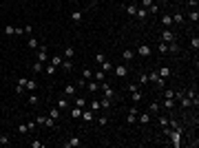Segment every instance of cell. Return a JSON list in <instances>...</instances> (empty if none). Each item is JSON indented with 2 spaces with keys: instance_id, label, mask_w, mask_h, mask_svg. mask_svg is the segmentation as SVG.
<instances>
[{
  "instance_id": "cell-1",
  "label": "cell",
  "mask_w": 199,
  "mask_h": 148,
  "mask_svg": "<svg viewBox=\"0 0 199 148\" xmlns=\"http://www.w3.org/2000/svg\"><path fill=\"white\" fill-rule=\"evenodd\" d=\"M162 42H175V33L170 27H164V31H162Z\"/></svg>"
},
{
  "instance_id": "cell-2",
  "label": "cell",
  "mask_w": 199,
  "mask_h": 148,
  "mask_svg": "<svg viewBox=\"0 0 199 148\" xmlns=\"http://www.w3.org/2000/svg\"><path fill=\"white\" fill-rule=\"evenodd\" d=\"M47 60H49L47 47H44V44H40V47H38V62H42V64H44V62H47Z\"/></svg>"
},
{
  "instance_id": "cell-3",
  "label": "cell",
  "mask_w": 199,
  "mask_h": 148,
  "mask_svg": "<svg viewBox=\"0 0 199 148\" xmlns=\"http://www.w3.org/2000/svg\"><path fill=\"white\" fill-rule=\"evenodd\" d=\"M113 73H115L117 77H126L128 75V69L124 64H117V66H113Z\"/></svg>"
},
{
  "instance_id": "cell-4",
  "label": "cell",
  "mask_w": 199,
  "mask_h": 148,
  "mask_svg": "<svg viewBox=\"0 0 199 148\" xmlns=\"http://www.w3.org/2000/svg\"><path fill=\"white\" fill-rule=\"evenodd\" d=\"M55 106H58L60 111H64V109H71V102H69V97H64V95H62V97L55 102Z\"/></svg>"
},
{
  "instance_id": "cell-5",
  "label": "cell",
  "mask_w": 199,
  "mask_h": 148,
  "mask_svg": "<svg viewBox=\"0 0 199 148\" xmlns=\"http://www.w3.org/2000/svg\"><path fill=\"white\" fill-rule=\"evenodd\" d=\"M62 95H64V97H75V95H78V89L73 86V84H66V86H64V93H62Z\"/></svg>"
},
{
  "instance_id": "cell-6",
  "label": "cell",
  "mask_w": 199,
  "mask_h": 148,
  "mask_svg": "<svg viewBox=\"0 0 199 148\" xmlns=\"http://www.w3.org/2000/svg\"><path fill=\"white\" fill-rule=\"evenodd\" d=\"M151 117H153V115H151L148 111H144V113H137V122H139V124H148V122H151Z\"/></svg>"
},
{
  "instance_id": "cell-7",
  "label": "cell",
  "mask_w": 199,
  "mask_h": 148,
  "mask_svg": "<svg viewBox=\"0 0 199 148\" xmlns=\"http://www.w3.org/2000/svg\"><path fill=\"white\" fill-rule=\"evenodd\" d=\"M73 106L84 109V106H86V97H84V95H75V97H73Z\"/></svg>"
},
{
  "instance_id": "cell-8",
  "label": "cell",
  "mask_w": 199,
  "mask_h": 148,
  "mask_svg": "<svg viewBox=\"0 0 199 148\" xmlns=\"http://www.w3.org/2000/svg\"><path fill=\"white\" fill-rule=\"evenodd\" d=\"M137 53L142 55V58H148V55H151V47H148V44H139V47H137Z\"/></svg>"
},
{
  "instance_id": "cell-9",
  "label": "cell",
  "mask_w": 199,
  "mask_h": 148,
  "mask_svg": "<svg viewBox=\"0 0 199 148\" xmlns=\"http://www.w3.org/2000/svg\"><path fill=\"white\" fill-rule=\"evenodd\" d=\"M82 119H84V122H86V124H91V122H93V119H95V115H93V111H84L82 109Z\"/></svg>"
},
{
  "instance_id": "cell-10",
  "label": "cell",
  "mask_w": 199,
  "mask_h": 148,
  "mask_svg": "<svg viewBox=\"0 0 199 148\" xmlns=\"http://www.w3.org/2000/svg\"><path fill=\"white\" fill-rule=\"evenodd\" d=\"M142 97H144V93H142L139 89H137V91H133V93H130V100H133V104H139V102H142Z\"/></svg>"
},
{
  "instance_id": "cell-11",
  "label": "cell",
  "mask_w": 199,
  "mask_h": 148,
  "mask_svg": "<svg viewBox=\"0 0 199 148\" xmlns=\"http://www.w3.org/2000/svg\"><path fill=\"white\" fill-rule=\"evenodd\" d=\"M73 55H75V51H73V47H66L64 51H62V58H64V60H73Z\"/></svg>"
},
{
  "instance_id": "cell-12",
  "label": "cell",
  "mask_w": 199,
  "mask_h": 148,
  "mask_svg": "<svg viewBox=\"0 0 199 148\" xmlns=\"http://www.w3.org/2000/svg\"><path fill=\"white\" fill-rule=\"evenodd\" d=\"M157 73H159V77H164V80H168L170 75H173V71H170L168 66H162V69H159Z\"/></svg>"
},
{
  "instance_id": "cell-13",
  "label": "cell",
  "mask_w": 199,
  "mask_h": 148,
  "mask_svg": "<svg viewBox=\"0 0 199 148\" xmlns=\"http://www.w3.org/2000/svg\"><path fill=\"white\" fill-rule=\"evenodd\" d=\"M135 16H137L139 20H146V18H148V9H146V7H139V9H137V13H135Z\"/></svg>"
},
{
  "instance_id": "cell-14",
  "label": "cell",
  "mask_w": 199,
  "mask_h": 148,
  "mask_svg": "<svg viewBox=\"0 0 199 148\" xmlns=\"http://www.w3.org/2000/svg\"><path fill=\"white\" fill-rule=\"evenodd\" d=\"M148 113H151V115H159V104H157V102H151V104H148Z\"/></svg>"
},
{
  "instance_id": "cell-15",
  "label": "cell",
  "mask_w": 199,
  "mask_h": 148,
  "mask_svg": "<svg viewBox=\"0 0 199 148\" xmlns=\"http://www.w3.org/2000/svg\"><path fill=\"white\" fill-rule=\"evenodd\" d=\"M64 146H66V148H75V146H80V137H71L69 141H64Z\"/></svg>"
},
{
  "instance_id": "cell-16",
  "label": "cell",
  "mask_w": 199,
  "mask_h": 148,
  "mask_svg": "<svg viewBox=\"0 0 199 148\" xmlns=\"http://www.w3.org/2000/svg\"><path fill=\"white\" fill-rule=\"evenodd\" d=\"M49 117H53L55 122L60 119V109H58V106H51V111H49Z\"/></svg>"
},
{
  "instance_id": "cell-17",
  "label": "cell",
  "mask_w": 199,
  "mask_h": 148,
  "mask_svg": "<svg viewBox=\"0 0 199 148\" xmlns=\"http://www.w3.org/2000/svg\"><path fill=\"white\" fill-rule=\"evenodd\" d=\"M71 20H73V22H82V11H80V9L71 11Z\"/></svg>"
},
{
  "instance_id": "cell-18",
  "label": "cell",
  "mask_w": 199,
  "mask_h": 148,
  "mask_svg": "<svg viewBox=\"0 0 199 148\" xmlns=\"http://www.w3.org/2000/svg\"><path fill=\"white\" fill-rule=\"evenodd\" d=\"M122 58H124V60H126V62H130V60H133V58H135V51H130V49H124V53H122Z\"/></svg>"
},
{
  "instance_id": "cell-19",
  "label": "cell",
  "mask_w": 199,
  "mask_h": 148,
  "mask_svg": "<svg viewBox=\"0 0 199 148\" xmlns=\"http://www.w3.org/2000/svg\"><path fill=\"white\" fill-rule=\"evenodd\" d=\"M93 77H95V82H104V80H106V73L100 69V71H95V73H93Z\"/></svg>"
},
{
  "instance_id": "cell-20",
  "label": "cell",
  "mask_w": 199,
  "mask_h": 148,
  "mask_svg": "<svg viewBox=\"0 0 199 148\" xmlns=\"http://www.w3.org/2000/svg\"><path fill=\"white\" fill-rule=\"evenodd\" d=\"M162 106H164V109H175V100H170V97H164V102H162Z\"/></svg>"
},
{
  "instance_id": "cell-21",
  "label": "cell",
  "mask_w": 199,
  "mask_h": 148,
  "mask_svg": "<svg viewBox=\"0 0 199 148\" xmlns=\"http://www.w3.org/2000/svg\"><path fill=\"white\" fill-rule=\"evenodd\" d=\"M71 117L80 119V117H82V109H80V106H73V109H71Z\"/></svg>"
},
{
  "instance_id": "cell-22",
  "label": "cell",
  "mask_w": 199,
  "mask_h": 148,
  "mask_svg": "<svg viewBox=\"0 0 199 148\" xmlns=\"http://www.w3.org/2000/svg\"><path fill=\"white\" fill-rule=\"evenodd\" d=\"M126 13H128V16H135V13H137V2H130L128 7H126Z\"/></svg>"
},
{
  "instance_id": "cell-23",
  "label": "cell",
  "mask_w": 199,
  "mask_h": 148,
  "mask_svg": "<svg viewBox=\"0 0 199 148\" xmlns=\"http://www.w3.org/2000/svg\"><path fill=\"white\" fill-rule=\"evenodd\" d=\"M62 60H64L62 55H53V58H51V64H53L55 69H58V66H62Z\"/></svg>"
},
{
  "instance_id": "cell-24",
  "label": "cell",
  "mask_w": 199,
  "mask_h": 148,
  "mask_svg": "<svg viewBox=\"0 0 199 148\" xmlns=\"http://www.w3.org/2000/svg\"><path fill=\"white\" fill-rule=\"evenodd\" d=\"M162 25L164 27H173V16H162Z\"/></svg>"
},
{
  "instance_id": "cell-25",
  "label": "cell",
  "mask_w": 199,
  "mask_h": 148,
  "mask_svg": "<svg viewBox=\"0 0 199 148\" xmlns=\"http://www.w3.org/2000/svg\"><path fill=\"white\" fill-rule=\"evenodd\" d=\"M27 47H29V49H38V47H40V42H38L36 38H29V40H27Z\"/></svg>"
},
{
  "instance_id": "cell-26",
  "label": "cell",
  "mask_w": 199,
  "mask_h": 148,
  "mask_svg": "<svg viewBox=\"0 0 199 148\" xmlns=\"http://www.w3.org/2000/svg\"><path fill=\"white\" fill-rule=\"evenodd\" d=\"M137 82L144 86V84H148V73H139V77H137Z\"/></svg>"
},
{
  "instance_id": "cell-27",
  "label": "cell",
  "mask_w": 199,
  "mask_h": 148,
  "mask_svg": "<svg viewBox=\"0 0 199 148\" xmlns=\"http://www.w3.org/2000/svg\"><path fill=\"white\" fill-rule=\"evenodd\" d=\"M179 104H181V109H188V106H192V102H190V100H188V97L184 95V97L179 100Z\"/></svg>"
},
{
  "instance_id": "cell-28",
  "label": "cell",
  "mask_w": 199,
  "mask_h": 148,
  "mask_svg": "<svg viewBox=\"0 0 199 148\" xmlns=\"http://www.w3.org/2000/svg\"><path fill=\"white\" fill-rule=\"evenodd\" d=\"M111 102H113V100H109V97H102V100H100V104H102V109H106V111H109V109H111Z\"/></svg>"
},
{
  "instance_id": "cell-29",
  "label": "cell",
  "mask_w": 199,
  "mask_h": 148,
  "mask_svg": "<svg viewBox=\"0 0 199 148\" xmlns=\"http://www.w3.org/2000/svg\"><path fill=\"white\" fill-rule=\"evenodd\" d=\"M102 71H104V73H109V71H113V64H111L109 60H104V62H102Z\"/></svg>"
},
{
  "instance_id": "cell-30",
  "label": "cell",
  "mask_w": 199,
  "mask_h": 148,
  "mask_svg": "<svg viewBox=\"0 0 199 148\" xmlns=\"http://www.w3.org/2000/svg\"><path fill=\"white\" fill-rule=\"evenodd\" d=\"M18 133L20 135H27V133H29V124H18Z\"/></svg>"
},
{
  "instance_id": "cell-31",
  "label": "cell",
  "mask_w": 199,
  "mask_h": 148,
  "mask_svg": "<svg viewBox=\"0 0 199 148\" xmlns=\"http://www.w3.org/2000/svg\"><path fill=\"white\" fill-rule=\"evenodd\" d=\"M184 16H181V13H177V16H173V25H184Z\"/></svg>"
},
{
  "instance_id": "cell-32",
  "label": "cell",
  "mask_w": 199,
  "mask_h": 148,
  "mask_svg": "<svg viewBox=\"0 0 199 148\" xmlns=\"http://www.w3.org/2000/svg\"><path fill=\"white\" fill-rule=\"evenodd\" d=\"M157 80H159V73H157V71H151V73H148V82H153V84H155Z\"/></svg>"
},
{
  "instance_id": "cell-33",
  "label": "cell",
  "mask_w": 199,
  "mask_h": 148,
  "mask_svg": "<svg viewBox=\"0 0 199 148\" xmlns=\"http://www.w3.org/2000/svg\"><path fill=\"white\" fill-rule=\"evenodd\" d=\"M62 69H64V71H71V69H73V62H71V60H62Z\"/></svg>"
},
{
  "instance_id": "cell-34",
  "label": "cell",
  "mask_w": 199,
  "mask_h": 148,
  "mask_svg": "<svg viewBox=\"0 0 199 148\" xmlns=\"http://www.w3.org/2000/svg\"><path fill=\"white\" fill-rule=\"evenodd\" d=\"M89 109H91V111H100V109H102L100 100H93V102H91V106H89Z\"/></svg>"
},
{
  "instance_id": "cell-35",
  "label": "cell",
  "mask_w": 199,
  "mask_h": 148,
  "mask_svg": "<svg viewBox=\"0 0 199 148\" xmlns=\"http://www.w3.org/2000/svg\"><path fill=\"white\" fill-rule=\"evenodd\" d=\"M168 51H170V53H179V47H177V42H168Z\"/></svg>"
},
{
  "instance_id": "cell-36",
  "label": "cell",
  "mask_w": 199,
  "mask_h": 148,
  "mask_svg": "<svg viewBox=\"0 0 199 148\" xmlns=\"http://www.w3.org/2000/svg\"><path fill=\"white\" fill-rule=\"evenodd\" d=\"M44 73H47V75H53V73H55V66H53V64L49 62V64L44 66Z\"/></svg>"
},
{
  "instance_id": "cell-37",
  "label": "cell",
  "mask_w": 199,
  "mask_h": 148,
  "mask_svg": "<svg viewBox=\"0 0 199 148\" xmlns=\"http://www.w3.org/2000/svg\"><path fill=\"white\" fill-rule=\"evenodd\" d=\"M86 86H89V91H91V93H93V91H98V89H100V82H91V80H89V84H86Z\"/></svg>"
},
{
  "instance_id": "cell-38",
  "label": "cell",
  "mask_w": 199,
  "mask_h": 148,
  "mask_svg": "<svg viewBox=\"0 0 199 148\" xmlns=\"http://www.w3.org/2000/svg\"><path fill=\"white\" fill-rule=\"evenodd\" d=\"M188 18H190L192 22H197V20H199V11H197V9H192L190 13H188Z\"/></svg>"
},
{
  "instance_id": "cell-39",
  "label": "cell",
  "mask_w": 199,
  "mask_h": 148,
  "mask_svg": "<svg viewBox=\"0 0 199 148\" xmlns=\"http://www.w3.org/2000/svg\"><path fill=\"white\" fill-rule=\"evenodd\" d=\"M190 47L195 49V51L199 49V38H197V36H192V38H190Z\"/></svg>"
},
{
  "instance_id": "cell-40",
  "label": "cell",
  "mask_w": 199,
  "mask_h": 148,
  "mask_svg": "<svg viewBox=\"0 0 199 148\" xmlns=\"http://www.w3.org/2000/svg\"><path fill=\"white\" fill-rule=\"evenodd\" d=\"M82 77H84V80L89 82V80L93 77V71H91V69H84V71H82Z\"/></svg>"
},
{
  "instance_id": "cell-41",
  "label": "cell",
  "mask_w": 199,
  "mask_h": 148,
  "mask_svg": "<svg viewBox=\"0 0 199 148\" xmlns=\"http://www.w3.org/2000/svg\"><path fill=\"white\" fill-rule=\"evenodd\" d=\"M159 53H168V42H159Z\"/></svg>"
},
{
  "instance_id": "cell-42",
  "label": "cell",
  "mask_w": 199,
  "mask_h": 148,
  "mask_svg": "<svg viewBox=\"0 0 199 148\" xmlns=\"http://www.w3.org/2000/svg\"><path fill=\"white\" fill-rule=\"evenodd\" d=\"M164 97H170V100H175V91H173V89H166V91H164Z\"/></svg>"
},
{
  "instance_id": "cell-43",
  "label": "cell",
  "mask_w": 199,
  "mask_h": 148,
  "mask_svg": "<svg viewBox=\"0 0 199 148\" xmlns=\"http://www.w3.org/2000/svg\"><path fill=\"white\" fill-rule=\"evenodd\" d=\"M33 71H44V64H42V62H33Z\"/></svg>"
},
{
  "instance_id": "cell-44",
  "label": "cell",
  "mask_w": 199,
  "mask_h": 148,
  "mask_svg": "<svg viewBox=\"0 0 199 148\" xmlns=\"http://www.w3.org/2000/svg\"><path fill=\"white\" fill-rule=\"evenodd\" d=\"M4 33H7V36H13V33H16V27L7 25V27H4Z\"/></svg>"
},
{
  "instance_id": "cell-45",
  "label": "cell",
  "mask_w": 199,
  "mask_h": 148,
  "mask_svg": "<svg viewBox=\"0 0 199 148\" xmlns=\"http://www.w3.org/2000/svg\"><path fill=\"white\" fill-rule=\"evenodd\" d=\"M25 89H29V91H36V82L33 80H27V86Z\"/></svg>"
},
{
  "instance_id": "cell-46",
  "label": "cell",
  "mask_w": 199,
  "mask_h": 148,
  "mask_svg": "<svg viewBox=\"0 0 199 148\" xmlns=\"http://www.w3.org/2000/svg\"><path fill=\"white\" fill-rule=\"evenodd\" d=\"M29 104H38V95H36V93L29 95Z\"/></svg>"
},
{
  "instance_id": "cell-47",
  "label": "cell",
  "mask_w": 199,
  "mask_h": 148,
  "mask_svg": "<svg viewBox=\"0 0 199 148\" xmlns=\"http://www.w3.org/2000/svg\"><path fill=\"white\" fill-rule=\"evenodd\" d=\"M157 11H159V7H157V4H155V2H153V4H151V7H148V13H157Z\"/></svg>"
},
{
  "instance_id": "cell-48",
  "label": "cell",
  "mask_w": 199,
  "mask_h": 148,
  "mask_svg": "<svg viewBox=\"0 0 199 148\" xmlns=\"http://www.w3.org/2000/svg\"><path fill=\"white\" fill-rule=\"evenodd\" d=\"M0 144H2V146L9 144V137H7V135H0Z\"/></svg>"
},
{
  "instance_id": "cell-49",
  "label": "cell",
  "mask_w": 199,
  "mask_h": 148,
  "mask_svg": "<svg viewBox=\"0 0 199 148\" xmlns=\"http://www.w3.org/2000/svg\"><path fill=\"white\" fill-rule=\"evenodd\" d=\"M159 124H162V126H166V124H168V117H166V115H159Z\"/></svg>"
},
{
  "instance_id": "cell-50",
  "label": "cell",
  "mask_w": 199,
  "mask_h": 148,
  "mask_svg": "<svg viewBox=\"0 0 199 148\" xmlns=\"http://www.w3.org/2000/svg\"><path fill=\"white\" fill-rule=\"evenodd\" d=\"M78 86H80V89H84V86H86V80L80 77V80H78Z\"/></svg>"
},
{
  "instance_id": "cell-51",
  "label": "cell",
  "mask_w": 199,
  "mask_h": 148,
  "mask_svg": "<svg viewBox=\"0 0 199 148\" xmlns=\"http://www.w3.org/2000/svg\"><path fill=\"white\" fill-rule=\"evenodd\" d=\"M22 33H25V27H16V33H13V36H22Z\"/></svg>"
},
{
  "instance_id": "cell-52",
  "label": "cell",
  "mask_w": 199,
  "mask_h": 148,
  "mask_svg": "<svg viewBox=\"0 0 199 148\" xmlns=\"http://www.w3.org/2000/svg\"><path fill=\"white\" fill-rule=\"evenodd\" d=\"M126 89H128V93H133V91H137L139 86H137V84H128V86H126Z\"/></svg>"
},
{
  "instance_id": "cell-53",
  "label": "cell",
  "mask_w": 199,
  "mask_h": 148,
  "mask_svg": "<svg viewBox=\"0 0 199 148\" xmlns=\"http://www.w3.org/2000/svg\"><path fill=\"white\" fill-rule=\"evenodd\" d=\"M95 60H98L100 64H102V62H104V53H95Z\"/></svg>"
},
{
  "instance_id": "cell-54",
  "label": "cell",
  "mask_w": 199,
  "mask_h": 148,
  "mask_svg": "<svg viewBox=\"0 0 199 148\" xmlns=\"http://www.w3.org/2000/svg\"><path fill=\"white\" fill-rule=\"evenodd\" d=\"M188 4H190V9H197V4H199V0H188Z\"/></svg>"
},
{
  "instance_id": "cell-55",
  "label": "cell",
  "mask_w": 199,
  "mask_h": 148,
  "mask_svg": "<svg viewBox=\"0 0 199 148\" xmlns=\"http://www.w3.org/2000/svg\"><path fill=\"white\" fill-rule=\"evenodd\" d=\"M151 4H153V0H142V7H146V9H148Z\"/></svg>"
},
{
  "instance_id": "cell-56",
  "label": "cell",
  "mask_w": 199,
  "mask_h": 148,
  "mask_svg": "<svg viewBox=\"0 0 199 148\" xmlns=\"http://www.w3.org/2000/svg\"><path fill=\"white\" fill-rule=\"evenodd\" d=\"M44 119H47L44 115H38V117H36V124H44Z\"/></svg>"
},
{
  "instance_id": "cell-57",
  "label": "cell",
  "mask_w": 199,
  "mask_h": 148,
  "mask_svg": "<svg viewBox=\"0 0 199 148\" xmlns=\"http://www.w3.org/2000/svg\"><path fill=\"white\" fill-rule=\"evenodd\" d=\"M18 86H27V77H20L18 80Z\"/></svg>"
},
{
  "instance_id": "cell-58",
  "label": "cell",
  "mask_w": 199,
  "mask_h": 148,
  "mask_svg": "<svg viewBox=\"0 0 199 148\" xmlns=\"http://www.w3.org/2000/svg\"><path fill=\"white\" fill-rule=\"evenodd\" d=\"M98 124L100 126H106V117H98Z\"/></svg>"
},
{
  "instance_id": "cell-59",
  "label": "cell",
  "mask_w": 199,
  "mask_h": 148,
  "mask_svg": "<svg viewBox=\"0 0 199 148\" xmlns=\"http://www.w3.org/2000/svg\"><path fill=\"white\" fill-rule=\"evenodd\" d=\"M91 4H100V0H91Z\"/></svg>"
},
{
  "instance_id": "cell-60",
  "label": "cell",
  "mask_w": 199,
  "mask_h": 148,
  "mask_svg": "<svg viewBox=\"0 0 199 148\" xmlns=\"http://www.w3.org/2000/svg\"><path fill=\"white\" fill-rule=\"evenodd\" d=\"M133 2H139V0H133Z\"/></svg>"
}]
</instances>
